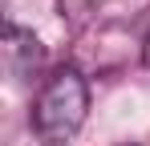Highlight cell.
<instances>
[{
	"instance_id": "6da1fadb",
	"label": "cell",
	"mask_w": 150,
	"mask_h": 146,
	"mask_svg": "<svg viewBox=\"0 0 150 146\" xmlns=\"http://www.w3.org/2000/svg\"><path fill=\"white\" fill-rule=\"evenodd\" d=\"M85 114H89L85 73L65 65L41 85V94L33 101V130H37V138L45 146H65L85 126Z\"/></svg>"
},
{
	"instance_id": "7a4b0ae2",
	"label": "cell",
	"mask_w": 150,
	"mask_h": 146,
	"mask_svg": "<svg viewBox=\"0 0 150 146\" xmlns=\"http://www.w3.org/2000/svg\"><path fill=\"white\" fill-rule=\"evenodd\" d=\"M0 61H4V69L12 81H28V77H37V69L45 65V45L21 28V24H4V37H0Z\"/></svg>"
},
{
	"instance_id": "3957f363",
	"label": "cell",
	"mask_w": 150,
	"mask_h": 146,
	"mask_svg": "<svg viewBox=\"0 0 150 146\" xmlns=\"http://www.w3.org/2000/svg\"><path fill=\"white\" fill-rule=\"evenodd\" d=\"M57 4H61V16H65L69 24H77V28H81L85 21H93L98 8H101V0H57Z\"/></svg>"
},
{
	"instance_id": "277c9868",
	"label": "cell",
	"mask_w": 150,
	"mask_h": 146,
	"mask_svg": "<svg viewBox=\"0 0 150 146\" xmlns=\"http://www.w3.org/2000/svg\"><path fill=\"white\" fill-rule=\"evenodd\" d=\"M142 61H146V69H150V33H146V41H142Z\"/></svg>"
}]
</instances>
